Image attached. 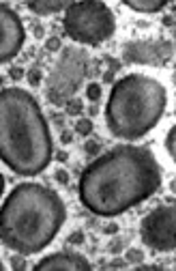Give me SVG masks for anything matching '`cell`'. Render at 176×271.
<instances>
[{"mask_svg":"<svg viewBox=\"0 0 176 271\" xmlns=\"http://www.w3.org/2000/svg\"><path fill=\"white\" fill-rule=\"evenodd\" d=\"M166 151H168L170 160L176 163V125L170 127L166 134Z\"/></svg>","mask_w":176,"mask_h":271,"instance_id":"13","label":"cell"},{"mask_svg":"<svg viewBox=\"0 0 176 271\" xmlns=\"http://www.w3.org/2000/svg\"><path fill=\"white\" fill-rule=\"evenodd\" d=\"M45 50L48 52H58V50H62V43L58 37H50L48 41H45Z\"/></svg>","mask_w":176,"mask_h":271,"instance_id":"20","label":"cell"},{"mask_svg":"<svg viewBox=\"0 0 176 271\" xmlns=\"http://www.w3.org/2000/svg\"><path fill=\"white\" fill-rule=\"evenodd\" d=\"M168 90L157 78L127 73L112 84L105 104V125L125 142H135L152 132L166 114Z\"/></svg>","mask_w":176,"mask_h":271,"instance_id":"4","label":"cell"},{"mask_svg":"<svg viewBox=\"0 0 176 271\" xmlns=\"http://www.w3.org/2000/svg\"><path fill=\"white\" fill-rule=\"evenodd\" d=\"M65 112L69 116H79L84 112V101L82 99H77V97H73V99H69L65 104Z\"/></svg>","mask_w":176,"mask_h":271,"instance_id":"15","label":"cell"},{"mask_svg":"<svg viewBox=\"0 0 176 271\" xmlns=\"http://www.w3.org/2000/svg\"><path fill=\"white\" fill-rule=\"evenodd\" d=\"M58 162H67V153H65V151H60V153H58Z\"/></svg>","mask_w":176,"mask_h":271,"instance_id":"29","label":"cell"},{"mask_svg":"<svg viewBox=\"0 0 176 271\" xmlns=\"http://www.w3.org/2000/svg\"><path fill=\"white\" fill-rule=\"evenodd\" d=\"M26 30L20 15L7 2L0 4V63H9L20 54Z\"/></svg>","mask_w":176,"mask_h":271,"instance_id":"9","label":"cell"},{"mask_svg":"<svg viewBox=\"0 0 176 271\" xmlns=\"http://www.w3.org/2000/svg\"><path fill=\"white\" fill-rule=\"evenodd\" d=\"M93 118H88V116H79L77 121H75V134H79V136H90L93 134Z\"/></svg>","mask_w":176,"mask_h":271,"instance_id":"14","label":"cell"},{"mask_svg":"<svg viewBox=\"0 0 176 271\" xmlns=\"http://www.w3.org/2000/svg\"><path fill=\"white\" fill-rule=\"evenodd\" d=\"M125 263H131V265L144 263V252H142L140 247H131V250L125 252Z\"/></svg>","mask_w":176,"mask_h":271,"instance_id":"16","label":"cell"},{"mask_svg":"<svg viewBox=\"0 0 176 271\" xmlns=\"http://www.w3.org/2000/svg\"><path fill=\"white\" fill-rule=\"evenodd\" d=\"M67 241H69L71 245H82L84 244V233H82V230H73Z\"/></svg>","mask_w":176,"mask_h":271,"instance_id":"21","label":"cell"},{"mask_svg":"<svg viewBox=\"0 0 176 271\" xmlns=\"http://www.w3.org/2000/svg\"><path fill=\"white\" fill-rule=\"evenodd\" d=\"M174 56V43L166 39H133L125 43L123 60L129 65L161 67Z\"/></svg>","mask_w":176,"mask_h":271,"instance_id":"8","label":"cell"},{"mask_svg":"<svg viewBox=\"0 0 176 271\" xmlns=\"http://www.w3.org/2000/svg\"><path fill=\"white\" fill-rule=\"evenodd\" d=\"M123 245H125V244H123V239H116L114 244H110V252H112V254H118V252L123 250Z\"/></svg>","mask_w":176,"mask_h":271,"instance_id":"24","label":"cell"},{"mask_svg":"<svg viewBox=\"0 0 176 271\" xmlns=\"http://www.w3.org/2000/svg\"><path fill=\"white\" fill-rule=\"evenodd\" d=\"M9 76H11V80H15V82H18V80H22V78L26 76V73H24V69H22V67H11Z\"/></svg>","mask_w":176,"mask_h":271,"instance_id":"23","label":"cell"},{"mask_svg":"<svg viewBox=\"0 0 176 271\" xmlns=\"http://www.w3.org/2000/svg\"><path fill=\"white\" fill-rule=\"evenodd\" d=\"M54 142L43 110L30 90H0V160L20 177H35L50 166Z\"/></svg>","mask_w":176,"mask_h":271,"instance_id":"2","label":"cell"},{"mask_svg":"<svg viewBox=\"0 0 176 271\" xmlns=\"http://www.w3.org/2000/svg\"><path fill=\"white\" fill-rule=\"evenodd\" d=\"M101 93H103V90H101V84L99 82H90L88 86H86V99L93 101V104H97V101L101 99Z\"/></svg>","mask_w":176,"mask_h":271,"instance_id":"17","label":"cell"},{"mask_svg":"<svg viewBox=\"0 0 176 271\" xmlns=\"http://www.w3.org/2000/svg\"><path fill=\"white\" fill-rule=\"evenodd\" d=\"M67 37L82 45H101L114 35L116 18L103 0H75L62 20Z\"/></svg>","mask_w":176,"mask_h":271,"instance_id":"5","label":"cell"},{"mask_svg":"<svg viewBox=\"0 0 176 271\" xmlns=\"http://www.w3.org/2000/svg\"><path fill=\"white\" fill-rule=\"evenodd\" d=\"M35 271H90L93 265L77 252H54L32 265Z\"/></svg>","mask_w":176,"mask_h":271,"instance_id":"10","label":"cell"},{"mask_svg":"<svg viewBox=\"0 0 176 271\" xmlns=\"http://www.w3.org/2000/svg\"><path fill=\"white\" fill-rule=\"evenodd\" d=\"M170 191H172V194H176V179L172 181V183H170Z\"/></svg>","mask_w":176,"mask_h":271,"instance_id":"30","label":"cell"},{"mask_svg":"<svg viewBox=\"0 0 176 271\" xmlns=\"http://www.w3.org/2000/svg\"><path fill=\"white\" fill-rule=\"evenodd\" d=\"M71 140H73V134L71 132H62L60 134V142L62 144H71Z\"/></svg>","mask_w":176,"mask_h":271,"instance_id":"26","label":"cell"},{"mask_svg":"<svg viewBox=\"0 0 176 271\" xmlns=\"http://www.w3.org/2000/svg\"><path fill=\"white\" fill-rule=\"evenodd\" d=\"M84 151H86L88 155H99L101 142H99V140H86V144H84Z\"/></svg>","mask_w":176,"mask_h":271,"instance_id":"19","label":"cell"},{"mask_svg":"<svg viewBox=\"0 0 176 271\" xmlns=\"http://www.w3.org/2000/svg\"><path fill=\"white\" fill-rule=\"evenodd\" d=\"M112 80H114V69H110V71H105V73H103V82L110 84Z\"/></svg>","mask_w":176,"mask_h":271,"instance_id":"27","label":"cell"},{"mask_svg":"<svg viewBox=\"0 0 176 271\" xmlns=\"http://www.w3.org/2000/svg\"><path fill=\"white\" fill-rule=\"evenodd\" d=\"M103 233H105V235H116V233H118V224H114V222L107 224L105 228H103Z\"/></svg>","mask_w":176,"mask_h":271,"instance_id":"25","label":"cell"},{"mask_svg":"<svg viewBox=\"0 0 176 271\" xmlns=\"http://www.w3.org/2000/svg\"><path fill=\"white\" fill-rule=\"evenodd\" d=\"M65 219L67 207L58 191L35 181L20 183L2 200L0 241L20 256L39 254L60 233Z\"/></svg>","mask_w":176,"mask_h":271,"instance_id":"3","label":"cell"},{"mask_svg":"<svg viewBox=\"0 0 176 271\" xmlns=\"http://www.w3.org/2000/svg\"><path fill=\"white\" fill-rule=\"evenodd\" d=\"M88 52L75 45H67L60 50L58 60L54 63L52 71H50L48 80H45V97L52 106H62L69 99L77 95V90L82 88L84 80L88 76Z\"/></svg>","mask_w":176,"mask_h":271,"instance_id":"6","label":"cell"},{"mask_svg":"<svg viewBox=\"0 0 176 271\" xmlns=\"http://www.w3.org/2000/svg\"><path fill=\"white\" fill-rule=\"evenodd\" d=\"M121 2L127 4L131 11H138V13H157L170 0H121Z\"/></svg>","mask_w":176,"mask_h":271,"instance_id":"12","label":"cell"},{"mask_svg":"<svg viewBox=\"0 0 176 271\" xmlns=\"http://www.w3.org/2000/svg\"><path fill=\"white\" fill-rule=\"evenodd\" d=\"M75 0H26V7L35 15L48 18V15H56L60 11H67Z\"/></svg>","mask_w":176,"mask_h":271,"instance_id":"11","label":"cell"},{"mask_svg":"<svg viewBox=\"0 0 176 271\" xmlns=\"http://www.w3.org/2000/svg\"><path fill=\"white\" fill-rule=\"evenodd\" d=\"M140 239L152 252L176 250V198L146 213L140 222Z\"/></svg>","mask_w":176,"mask_h":271,"instance_id":"7","label":"cell"},{"mask_svg":"<svg viewBox=\"0 0 176 271\" xmlns=\"http://www.w3.org/2000/svg\"><path fill=\"white\" fill-rule=\"evenodd\" d=\"M13 267H15V269H20V267H26V263H22L20 258H13Z\"/></svg>","mask_w":176,"mask_h":271,"instance_id":"28","label":"cell"},{"mask_svg":"<svg viewBox=\"0 0 176 271\" xmlns=\"http://www.w3.org/2000/svg\"><path fill=\"white\" fill-rule=\"evenodd\" d=\"M163 170L149 146L118 144L99 155L79 177V200L90 213L116 217L161 188Z\"/></svg>","mask_w":176,"mask_h":271,"instance_id":"1","label":"cell"},{"mask_svg":"<svg viewBox=\"0 0 176 271\" xmlns=\"http://www.w3.org/2000/svg\"><path fill=\"white\" fill-rule=\"evenodd\" d=\"M26 76H28V82H30V86H39V84H41L43 73H41V69H39V67H32V69L28 71Z\"/></svg>","mask_w":176,"mask_h":271,"instance_id":"18","label":"cell"},{"mask_svg":"<svg viewBox=\"0 0 176 271\" xmlns=\"http://www.w3.org/2000/svg\"><path fill=\"white\" fill-rule=\"evenodd\" d=\"M54 179L58 181V183H62V185H67V183H69V172L62 170V168H58V170H56V174H54Z\"/></svg>","mask_w":176,"mask_h":271,"instance_id":"22","label":"cell"}]
</instances>
